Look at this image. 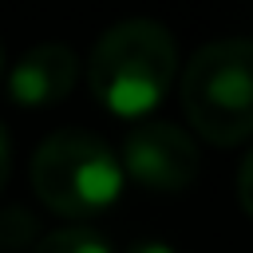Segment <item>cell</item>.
<instances>
[{
	"label": "cell",
	"instance_id": "obj_1",
	"mask_svg": "<svg viewBox=\"0 0 253 253\" xmlns=\"http://www.w3.org/2000/svg\"><path fill=\"white\" fill-rule=\"evenodd\" d=\"M178 75V47L166 24L134 16L111 24L87 59L91 95L123 119L154 111Z\"/></svg>",
	"mask_w": 253,
	"mask_h": 253
},
{
	"label": "cell",
	"instance_id": "obj_2",
	"mask_svg": "<svg viewBox=\"0 0 253 253\" xmlns=\"http://www.w3.org/2000/svg\"><path fill=\"white\" fill-rule=\"evenodd\" d=\"M182 111L213 146H237L253 134V43L245 36L194 51L182 71Z\"/></svg>",
	"mask_w": 253,
	"mask_h": 253
},
{
	"label": "cell",
	"instance_id": "obj_3",
	"mask_svg": "<svg viewBox=\"0 0 253 253\" xmlns=\"http://www.w3.org/2000/svg\"><path fill=\"white\" fill-rule=\"evenodd\" d=\"M32 190L59 217H91L123 190L119 154L87 130H55L32 154Z\"/></svg>",
	"mask_w": 253,
	"mask_h": 253
},
{
	"label": "cell",
	"instance_id": "obj_4",
	"mask_svg": "<svg viewBox=\"0 0 253 253\" xmlns=\"http://www.w3.org/2000/svg\"><path fill=\"white\" fill-rule=\"evenodd\" d=\"M119 166L138 186L158 190V194H174L198 178V142L178 123L146 119L126 130Z\"/></svg>",
	"mask_w": 253,
	"mask_h": 253
},
{
	"label": "cell",
	"instance_id": "obj_5",
	"mask_svg": "<svg viewBox=\"0 0 253 253\" xmlns=\"http://www.w3.org/2000/svg\"><path fill=\"white\" fill-rule=\"evenodd\" d=\"M79 79V59L63 43H40L20 55L8 71V95L20 107H51Z\"/></svg>",
	"mask_w": 253,
	"mask_h": 253
},
{
	"label": "cell",
	"instance_id": "obj_6",
	"mask_svg": "<svg viewBox=\"0 0 253 253\" xmlns=\"http://www.w3.org/2000/svg\"><path fill=\"white\" fill-rule=\"evenodd\" d=\"M32 253H111V245L91 225H59V229L43 233L32 245Z\"/></svg>",
	"mask_w": 253,
	"mask_h": 253
},
{
	"label": "cell",
	"instance_id": "obj_7",
	"mask_svg": "<svg viewBox=\"0 0 253 253\" xmlns=\"http://www.w3.org/2000/svg\"><path fill=\"white\" fill-rule=\"evenodd\" d=\"M32 241H40V221L24 210V206H8L0 210V249L4 253H20Z\"/></svg>",
	"mask_w": 253,
	"mask_h": 253
},
{
	"label": "cell",
	"instance_id": "obj_8",
	"mask_svg": "<svg viewBox=\"0 0 253 253\" xmlns=\"http://www.w3.org/2000/svg\"><path fill=\"white\" fill-rule=\"evenodd\" d=\"M8 170H12V142H8L4 123H0V190H4V182H8Z\"/></svg>",
	"mask_w": 253,
	"mask_h": 253
},
{
	"label": "cell",
	"instance_id": "obj_9",
	"mask_svg": "<svg viewBox=\"0 0 253 253\" xmlns=\"http://www.w3.org/2000/svg\"><path fill=\"white\" fill-rule=\"evenodd\" d=\"M237 198H241V210L249 213V158L241 162V174H237Z\"/></svg>",
	"mask_w": 253,
	"mask_h": 253
},
{
	"label": "cell",
	"instance_id": "obj_10",
	"mask_svg": "<svg viewBox=\"0 0 253 253\" xmlns=\"http://www.w3.org/2000/svg\"><path fill=\"white\" fill-rule=\"evenodd\" d=\"M126 253H174L166 241H138V245H130Z\"/></svg>",
	"mask_w": 253,
	"mask_h": 253
},
{
	"label": "cell",
	"instance_id": "obj_11",
	"mask_svg": "<svg viewBox=\"0 0 253 253\" xmlns=\"http://www.w3.org/2000/svg\"><path fill=\"white\" fill-rule=\"evenodd\" d=\"M0 75H4V47H0Z\"/></svg>",
	"mask_w": 253,
	"mask_h": 253
}]
</instances>
